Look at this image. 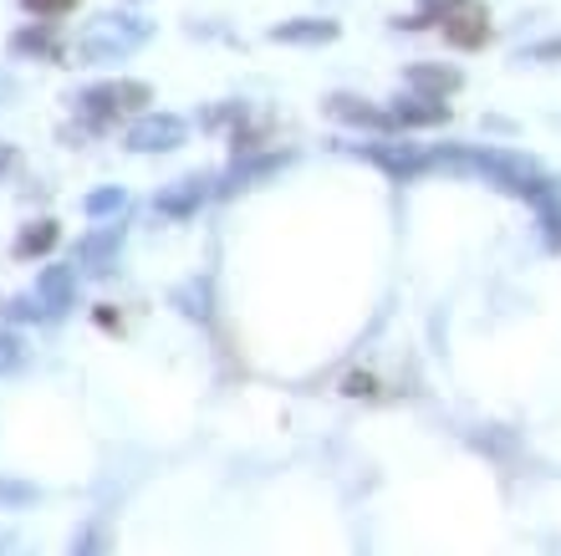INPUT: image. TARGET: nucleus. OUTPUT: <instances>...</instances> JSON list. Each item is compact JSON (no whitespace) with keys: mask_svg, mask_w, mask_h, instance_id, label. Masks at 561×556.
I'll return each mask as SVG.
<instances>
[{"mask_svg":"<svg viewBox=\"0 0 561 556\" xmlns=\"http://www.w3.org/2000/svg\"><path fill=\"white\" fill-rule=\"evenodd\" d=\"M144 42V26H134L128 15H107V21H98V26L82 36V57H92V61H103V57H113V52H128V46H138Z\"/></svg>","mask_w":561,"mask_h":556,"instance_id":"f257e3e1","label":"nucleus"},{"mask_svg":"<svg viewBox=\"0 0 561 556\" xmlns=\"http://www.w3.org/2000/svg\"><path fill=\"white\" fill-rule=\"evenodd\" d=\"M138 103H148L144 82H107V88H92L82 107H88V117L103 128V123H113L118 113H128V107H138Z\"/></svg>","mask_w":561,"mask_h":556,"instance_id":"f03ea898","label":"nucleus"},{"mask_svg":"<svg viewBox=\"0 0 561 556\" xmlns=\"http://www.w3.org/2000/svg\"><path fill=\"white\" fill-rule=\"evenodd\" d=\"M179 138H184V123H179V117H144V123L128 133L134 148H174Z\"/></svg>","mask_w":561,"mask_h":556,"instance_id":"7ed1b4c3","label":"nucleus"},{"mask_svg":"<svg viewBox=\"0 0 561 556\" xmlns=\"http://www.w3.org/2000/svg\"><path fill=\"white\" fill-rule=\"evenodd\" d=\"M36 307H42V311L72 307V271H67V265L42 271V281H36Z\"/></svg>","mask_w":561,"mask_h":556,"instance_id":"20e7f679","label":"nucleus"},{"mask_svg":"<svg viewBox=\"0 0 561 556\" xmlns=\"http://www.w3.org/2000/svg\"><path fill=\"white\" fill-rule=\"evenodd\" d=\"M11 52H21V57H46V61H61V46L57 36H51V21H42V26H26L11 36Z\"/></svg>","mask_w":561,"mask_h":556,"instance_id":"39448f33","label":"nucleus"},{"mask_svg":"<svg viewBox=\"0 0 561 556\" xmlns=\"http://www.w3.org/2000/svg\"><path fill=\"white\" fill-rule=\"evenodd\" d=\"M51 240H57V225H51V220L31 225V230L15 240V256H36V250H51Z\"/></svg>","mask_w":561,"mask_h":556,"instance_id":"423d86ee","label":"nucleus"},{"mask_svg":"<svg viewBox=\"0 0 561 556\" xmlns=\"http://www.w3.org/2000/svg\"><path fill=\"white\" fill-rule=\"evenodd\" d=\"M72 5L77 0H26V11H36V21H61Z\"/></svg>","mask_w":561,"mask_h":556,"instance_id":"0eeeda50","label":"nucleus"},{"mask_svg":"<svg viewBox=\"0 0 561 556\" xmlns=\"http://www.w3.org/2000/svg\"><path fill=\"white\" fill-rule=\"evenodd\" d=\"M88 209H92V215H103V209H123V194H118V190L92 194V200H88Z\"/></svg>","mask_w":561,"mask_h":556,"instance_id":"6e6552de","label":"nucleus"},{"mask_svg":"<svg viewBox=\"0 0 561 556\" xmlns=\"http://www.w3.org/2000/svg\"><path fill=\"white\" fill-rule=\"evenodd\" d=\"M11 169H15V148H11V144H0V179L11 174Z\"/></svg>","mask_w":561,"mask_h":556,"instance_id":"1a4fd4ad","label":"nucleus"},{"mask_svg":"<svg viewBox=\"0 0 561 556\" xmlns=\"http://www.w3.org/2000/svg\"><path fill=\"white\" fill-rule=\"evenodd\" d=\"M15 358H21V352H15V342H11V337H0V367L15 363Z\"/></svg>","mask_w":561,"mask_h":556,"instance_id":"9d476101","label":"nucleus"},{"mask_svg":"<svg viewBox=\"0 0 561 556\" xmlns=\"http://www.w3.org/2000/svg\"><path fill=\"white\" fill-rule=\"evenodd\" d=\"M98 546H103V536H98V531H88V542H82V552H77V556H103Z\"/></svg>","mask_w":561,"mask_h":556,"instance_id":"9b49d317","label":"nucleus"}]
</instances>
